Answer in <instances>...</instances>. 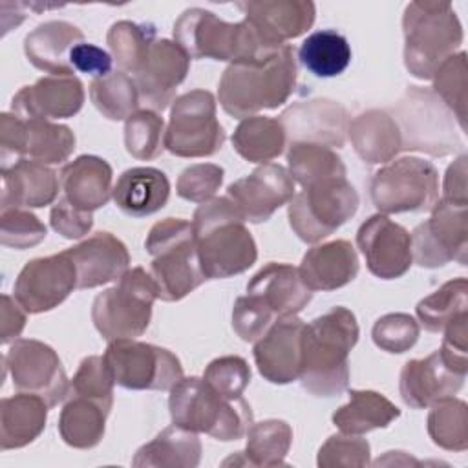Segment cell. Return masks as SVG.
I'll return each instance as SVG.
<instances>
[{"label":"cell","instance_id":"6da1fadb","mask_svg":"<svg viewBox=\"0 0 468 468\" xmlns=\"http://www.w3.org/2000/svg\"><path fill=\"white\" fill-rule=\"evenodd\" d=\"M358 324L347 307H333L303 325L300 384L314 397L347 389L349 353L358 342Z\"/></svg>","mask_w":468,"mask_h":468},{"label":"cell","instance_id":"7a4b0ae2","mask_svg":"<svg viewBox=\"0 0 468 468\" xmlns=\"http://www.w3.org/2000/svg\"><path fill=\"white\" fill-rule=\"evenodd\" d=\"M296 77L294 49L285 44L263 60L229 64L218 84V99L225 113L247 119L287 102L294 93Z\"/></svg>","mask_w":468,"mask_h":468},{"label":"cell","instance_id":"3957f363","mask_svg":"<svg viewBox=\"0 0 468 468\" xmlns=\"http://www.w3.org/2000/svg\"><path fill=\"white\" fill-rule=\"evenodd\" d=\"M192 227L207 280L230 278L256 263V241L229 196L201 203L194 212Z\"/></svg>","mask_w":468,"mask_h":468},{"label":"cell","instance_id":"277c9868","mask_svg":"<svg viewBox=\"0 0 468 468\" xmlns=\"http://www.w3.org/2000/svg\"><path fill=\"white\" fill-rule=\"evenodd\" d=\"M174 42L190 58H212L230 64L263 60L282 48L267 42L247 18L236 24L225 22L203 7H190L179 15L174 24Z\"/></svg>","mask_w":468,"mask_h":468},{"label":"cell","instance_id":"5b68a950","mask_svg":"<svg viewBox=\"0 0 468 468\" xmlns=\"http://www.w3.org/2000/svg\"><path fill=\"white\" fill-rule=\"evenodd\" d=\"M404 66L422 80L457 53L463 44V26L450 2H410L402 15Z\"/></svg>","mask_w":468,"mask_h":468},{"label":"cell","instance_id":"8992f818","mask_svg":"<svg viewBox=\"0 0 468 468\" xmlns=\"http://www.w3.org/2000/svg\"><path fill=\"white\" fill-rule=\"evenodd\" d=\"M144 249L152 256L150 276L159 300H183L207 280L196 247L192 221L181 218L157 221L144 239Z\"/></svg>","mask_w":468,"mask_h":468},{"label":"cell","instance_id":"52a82bcc","mask_svg":"<svg viewBox=\"0 0 468 468\" xmlns=\"http://www.w3.org/2000/svg\"><path fill=\"white\" fill-rule=\"evenodd\" d=\"M168 410L172 424L225 442L245 437L252 424V410L243 397L229 400L199 377H183L170 389Z\"/></svg>","mask_w":468,"mask_h":468},{"label":"cell","instance_id":"ba28073f","mask_svg":"<svg viewBox=\"0 0 468 468\" xmlns=\"http://www.w3.org/2000/svg\"><path fill=\"white\" fill-rule=\"evenodd\" d=\"M391 112L400 130L402 150L444 157L463 148L453 113L431 88L408 86Z\"/></svg>","mask_w":468,"mask_h":468},{"label":"cell","instance_id":"9c48e42d","mask_svg":"<svg viewBox=\"0 0 468 468\" xmlns=\"http://www.w3.org/2000/svg\"><path fill=\"white\" fill-rule=\"evenodd\" d=\"M155 300L157 289L150 272L143 267L128 269L115 287L95 296L91 303L93 325L108 342L141 336L150 325Z\"/></svg>","mask_w":468,"mask_h":468},{"label":"cell","instance_id":"30bf717a","mask_svg":"<svg viewBox=\"0 0 468 468\" xmlns=\"http://www.w3.org/2000/svg\"><path fill=\"white\" fill-rule=\"evenodd\" d=\"M287 205L292 232L303 243L314 245L356 214L360 197L346 177H333L303 186Z\"/></svg>","mask_w":468,"mask_h":468},{"label":"cell","instance_id":"8fae6325","mask_svg":"<svg viewBox=\"0 0 468 468\" xmlns=\"http://www.w3.org/2000/svg\"><path fill=\"white\" fill-rule=\"evenodd\" d=\"M369 197L386 216L428 212L439 201V172L431 161L420 157L389 161L371 176Z\"/></svg>","mask_w":468,"mask_h":468},{"label":"cell","instance_id":"7c38bea8","mask_svg":"<svg viewBox=\"0 0 468 468\" xmlns=\"http://www.w3.org/2000/svg\"><path fill=\"white\" fill-rule=\"evenodd\" d=\"M223 143L225 130L216 117V97L210 91L192 90L172 102L165 150L177 157H210Z\"/></svg>","mask_w":468,"mask_h":468},{"label":"cell","instance_id":"4fadbf2b","mask_svg":"<svg viewBox=\"0 0 468 468\" xmlns=\"http://www.w3.org/2000/svg\"><path fill=\"white\" fill-rule=\"evenodd\" d=\"M102 358L113 382L126 389L170 391L183 378V366L172 351L135 338L108 342Z\"/></svg>","mask_w":468,"mask_h":468},{"label":"cell","instance_id":"5bb4252c","mask_svg":"<svg viewBox=\"0 0 468 468\" xmlns=\"http://www.w3.org/2000/svg\"><path fill=\"white\" fill-rule=\"evenodd\" d=\"M75 150V133L66 124L48 119H22L4 112L0 115V157L2 166L9 161L31 159L42 165H58Z\"/></svg>","mask_w":468,"mask_h":468},{"label":"cell","instance_id":"9a60e30c","mask_svg":"<svg viewBox=\"0 0 468 468\" xmlns=\"http://www.w3.org/2000/svg\"><path fill=\"white\" fill-rule=\"evenodd\" d=\"M2 362L4 375L9 371L16 391L38 395L49 408L66 400L69 380L51 346L35 338H16Z\"/></svg>","mask_w":468,"mask_h":468},{"label":"cell","instance_id":"2e32d148","mask_svg":"<svg viewBox=\"0 0 468 468\" xmlns=\"http://www.w3.org/2000/svg\"><path fill=\"white\" fill-rule=\"evenodd\" d=\"M410 236L413 261L419 267L437 269L450 261L466 265L468 207L439 199L430 219L417 225Z\"/></svg>","mask_w":468,"mask_h":468},{"label":"cell","instance_id":"e0dca14e","mask_svg":"<svg viewBox=\"0 0 468 468\" xmlns=\"http://www.w3.org/2000/svg\"><path fill=\"white\" fill-rule=\"evenodd\" d=\"M73 289L77 271L64 250L29 260L15 280L13 296L29 314H38L58 307Z\"/></svg>","mask_w":468,"mask_h":468},{"label":"cell","instance_id":"ac0fdd59","mask_svg":"<svg viewBox=\"0 0 468 468\" xmlns=\"http://www.w3.org/2000/svg\"><path fill=\"white\" fill-rule=\"evenodd\" d=\"M356 245L369 272L380 280L400 278L413 263L410 232L380 212L358 227Z\"/></svg>","mask_w":468,"mask_h":468},{"label":"cell","instance_id":"d6986e66","mask_svg":"<svg viewBox=\"0 0 468 468\" xmlns=\"http://www.w3.org/2000/svg\"><path fill=\"white\" fill-rule=\"evenodd\" d=\"M294 194V181L289 170L276 163L260 165L227 188V196L249 223L267 221Z\"/></svg>","mask_w":468,"mask_h":468},{"label":"cell","instance_id":"ffe728a7","mask_svg":"<svg viewBox=\"0 0 468 468\" xmlns=\"http://www.w3.org/2000/svg\"><path fill=\"white\" fill-rule=\"evenodd\" d=\"M287 143H314L329 148H342L347 137V110L331 99L300 101L282 112Z\"/></svg>","mask_w":468,"mask_h":468},{"label":"cell","instance_id":"44dd1931","mask_svg":"<svg viewBox=\"0 0 468 468\" xmlns=\"http://www.w3.org/2000/svg\"><path fill=\"white\" fill-rule=\"evenodd\" d=\"M190 57L185 49L168 38H157L143 64L133 75L141 102L148 110L163 112L176 101L177 86L186 79Z\"/></svg>","mask_w":468,"mask_h":468},{"label":"cell","instance_id":"7402d4cb","mask_svg":"<svg viewBox=\"0 0 468 468\" xmlns=\"http://www.w3.org/2000/svg\"><path fill=\"white\" fill-rule=\"evenodd\" d=\"M303 320L296 314L280 316L254 344V362L260 375L271 384L298 380L302 367Z\"/></svg>","mask_w":468,"mask_h":468},{"label":"cell","instance_id":"603a6c76","mask_svg":"<svg viewBox=\"0 0 468 468\" xmlns=\"http://www.w3.org/2000/svg\"><path fill=\"white\" fill-rule=\"evenodd\" d=\"M466 373L448 362L441 349L426 358L408 360L400 371L399 389L406 406L424 410L431 404L453 397L464 384Z\"/></svg>","mask_w":468,"mask_h":468},{"label":"cell","instance_id":"cb8c5ba5","mask_svg":"<svg viewBox=\"0 0 468 468\" xmlns=\"http://www.w3.org/2000/svg\"><path fill=\"white\" fill-rule=\"evenodd\" d=\"M84 86L75 75H48L24 86L11 101V112L22 119H68L80 112Z\"/></svg>","mask_w":468,"mask_h":468},{"label":"cell","instance_id":"d4e9b609","mask_svg":"<svg viewBox=\"0 0 468 468\" xmlns=\"http://www.w3.org/2000/svg\"><path fill=\"white\" fill-rule=\"evenodd\" d=\"M77 271V289H93L117 282L130 265L126 245L112 232H95L66 249Z\"/></svg>","mask_w":468,"mask_h":468},{"label":"cell","instance_id":"484cf974","mask_svg":"<svg viewBox=\"0 0 468 468\" xmlns=\"http://www.w3.org/2000/svg\"><path fill=\"white\" fill-rule=\"evenodd\" d=\"M0 210L40 208L51 205L60 188V176L48 165L18 159L2 166Z\"/></svg>","mask_w":468,"mask_h":468},{"label":"cell","instance_id":"4316f807","mask_svg":"<svg viewBox=\"0 0 468 468\" xmlns=\"http://www.w3.org/2000/svg\"><path fill=\"white\" fill-rule=\"evenodd\" d=\"M238 7L260 35L278 48L311 29L316 16V7L309 0L239 2Z\"/></svg>","mask_w":468,"mask_h":468},{"label":"cell","instance_id":"83f0119b","mask_svg":"<svg viewBox=\"0 0 468 468\" xmlns=\"http://www.w3.org/2000/svg\"><path fill=\"white\" fill-rule=\"evenodd\" d=\"M247 294L258 298L276 318L298 314L313 298V291L303 283L298 267L276 261L267 263L250 278Z\"/></svg>","mask_w":468,"mask_h":468},{"label":"cell","instance_id":"f1b7e54d","mask_svg":"<svg viewBox=\"0 0 468 468\" xmlns=\"http://www.w3.org/2000/svg\"><path fill=\"white\" fill-rule=\"evenodd\" d=\"M358 256L351 241L333 239L309 249L298 267L311 291H335L351 283L358 274Z\"/></svg>","mask_w":468,"mask_h":468},{"label":"cell","instance_id":"f546056e","mask_svg":"<svg viewBox=\"0 0 468 468\" xmlns=\"http://www.w3.org/2000/svg\"><path fill=\"white\" fill-rule=\"evenodd\" d=\"M112 166L97 155H79L60 170V188L64 197L84 212H93L112 199Z\"/></svg>","mask_w":468,"mask_h":468},{"label":"cell","instance_id":"4dcf8cb0","mask_svg":"<svg viewBox=\"0 0 468 468\" xmlns=\"http://www.w3.org/2000/svg\"><path fill=\"white\" fill-rule=\"evenodd\" d=\"M80 42H84V33L77 26L66 20H48L26 35L24 53L40 71L73 75L69 53Z\"/></svg>","mask_w":468,"mask_h":468},{"label":"cell","instance_id":"1f68e13d","mask_svg":"<svg viewBox=\"0 0 468 468\" xmlns=\"http://www.w3.org/2000/svg\"><path fill=\"white\" fill-rule=\"evenodd\" d=\"M347 135L356 155L367 165H386L402 150L397 121L388 110H366L349 121Z\"/></svg>","mask_w":468,"mask_h":468},{"label":"cell","instance_id":"d6a6232c","mask_svg":"<svg viewBox=\"0 0 468 468\" xmlns=\"http://www.w3.org/2000/svg\"><path fill=\"white\" fill-rule=\"evenodd\" d=\"M170 197V181L159 168L133 166L124 170L113 185L112 199L132 218H144L161 210Z\"/></svg>","mask_w":468,"mask_h":468},{"label":"cell","instance_id":"836d02e7","mask_svg":"<svg viewBox=\"0 0 468 468\" xmlns=\"http://www.w3.org/2000/svg\"><path fill=\"white\" fill-rule=\"evenodd\" d=\"M49 406L33 393L18 391L0 402V448L18 450L31 444L46 428Z\"/></svg>","mask_w":468,"mask_h":468},{"label":"cell","instance_id":"e575fe53","mask_svg":"<svg viewBox=\"0 0 468 468\" xmlns=\"http://www.w3.org/2000/svg\"><path fill=\"white\" fill-rule=\"evenodd\" d=\"M201 461V441L196 431L172 424L143 444L132 464L137 468H194Z\"/></svg>","mask_w":468,"mask_h":468},{"label":"cell","instance_id":"d590c367","mask_svg":"<svg viewBox=\"0 0 468 468\" xmlns=\"http://www.w3.org/2000/svg\"><path fill=\"white\" fill-rule=\"evenodd\" d=\"M247 444L243 452L223 461V466H256L274 468L285 466V457L292 444V428L282 419H265L252 422L247 430Z\"/></svg>","mask_w":468,"mask_h":468},{"label":"cell","instance_id":"8d00e7d4","mask_svg":"<svg viewBox=\"0 0 468 468\" xmlns=\"http://www.w3.org/2000/svg\"><path fill=\"white\" fill-rule=\"evenodd\" d=\"M400 417V410L373 389H349L347 404L340 406L331 420L342 431L349 435H364L367 431L388 428Z\"/></svg>","mask_w":468,"mask_h":468},{"label":"cell","instance_id":"74e56055","mask_svg":"<svg viewBox=\"0 0 468 468\" xmlns=\"http://www.w3.org/2000/svg\"><path fill=\"white\" fill-rule=\"evenodd\" d=\"M108 415L110 410L101 402L69 393L58 417V433L71 448H95L102 441Z\"/></svg>","mask_w":468,"mask_h":468},{"label":"cell","instance_id":"f35d334b","mask_svg":"<svg viewBox=\"0 0 468 468\" xmlns=\"http://www.w3.org/2000/svg\"><path fill=\"white\" fill-rule=\"evenodd\" d=\"M234 150L249 163H269L283 154L287 135L278 119L252 115L241 119L232 133Z\"/></svg>","mask_w":468,"mask_h":468},{"label":"cell","instance_id":"ab89813d","mask_svg":"<svg viewBox=\"0 0 468 468\" xmlns=\"http://www.w3.org/2000/svg\"><path fill=\"white\" fill-rule=\"evenodd\" d=\"M347 38L335 29L311 33L298 49V60L314 77L329 79L344 73L351 62Z\"/></svg>","mask_w":468,"mask_h":468},{"label":"cell","instance_id":"60d3db41","mask_svg":"<svg viewBox=\"0 0 468 468\" xmlns=\"http://www.w3.org/2000/svg\"><path fill=\"white\" fill-rule=\"evenodd\" d=\"M287 166L292 181L302 188L325 179L346 177L347 174L342 157L333 148L314 143H291Z\"/></svg>","mask_w":468,"mask_h":468},{"label":"cell","instance_id":"b9f144b4","mask_svg":"<svg viewBox=\"0 0 468 468\" xmlns=\"http://www.w3.org/2000/svg\"><path fill=\"white\" fill-rule=\"evenodd\" d=\"M155 26L150 22L119 20L112 24L106 35L112 57L124 73L137 75L143 68L152 44L155 42Z\"/></svg>","mask_w":468,"mask_h":468},{"label":"cell","instance_id":"7bdbcfd3","mask_svg":"<svg viewBox=\"0 0 468 468\" xmlns=\"http://www.w3.org/2000/svg\"><path fill=\"white\" fill-rule=\"evenodd\" d=\"M90 99L93 106L110 121H126L141 104L139 90L124 71H112L106 77L93 79L90 84Z\"/></svg>","mask_w":468,"mask_h":468},{"label":"cell","instance_id":"ee69618b","mask_svg":"<svg viewBox=\"0 0 468 468\" xmlns=\"http://www.w3.org/2000/svg\"><path fill=\"white\" fill-rule=\"evenodd\" d=\"M420 325L430 333H442V329L459 314L468 313V282L466 278H453L442 283L437 291L422 298L415 307Z\"/></svg>","mask_w":468,"mask_h":468},{"label":"cell","instance_id":"f6af8a7d","mask_svg":"<svg viewBox=\"0 0 468 468\" xmlns=\"http://www.w3.org/2000/svg\"><path fill=\"white\" fill-rule=\"evenodd\" d=\"M428 435L442 450L464 452L468 448V406L464 400L448 397L430 406Z\"/></svg>","mask_w":468,"mask_h":468},{"label":"cell","instance_id":"bcb514c9","mask_svg":"<svg viewBox=\"0 0 468 468\" xmlns=\"http://www.w3.org/2000/svg\"><path fill=\"white\" fill-rule=\"evenodd\" d=\"M433 93L453 113L461 132H466V106H468V68L466 53L457 51L446 58L431 77Z\"/></svg>","mask_w":468,"mask_h":468},{"label":"cell","instance_id":"7dc6e473","mask_svg":"<svg viewBox=\"0 0 468 468\" xmlns=\"http://www.w3.org/2000/svg\"><path fill=\"white\" fill-rule=\"evenodd\" d=\"M165 121L154 110H137L124 122V146L126 152L139 159L150 161L165 150Z\"/></svg>","mask_w":468,"mask_h":468},{"label":"cell","instance_id":"c3c4849f","mask_svg":"<svg viewBox=\"0 0 468 468\" xmlns=\"http://www.w3.org/2000/svg\"><path fill=\"white\" fill-rule=\"evenodd\" d=\"M113 377L102 356L90 355L80 364L69 380L68 395H82L101 402L112 411L113 406Z\"/></svg>","mask_w":468,"mask_h":468},{"label":"cell","instance_id":"681fc988","mask_svg":"<svg viewBox=\"0 0 468 468\" xmlns=\"http://www.w3.org/2000/svg\"><path fill=\"white\" fill-rule=\"evenodd\" d=\"M371 446L360 435H331L318 450L316 464L320 468H362L371 463Z\"/></svg>","mask_w":468,"mask_h":468},{"label":"cell","instance_id":"f907efd6","mask_svg":"<svg viewBox=\"0 0 468 468\" xmlns=\"http://www.w3.org/2000/svg\"><path fill=\"white\" fill-rule=\"evenodd\" d=\"M48 236L46 225L26 208H7L0 212V243L16 250L38 245Z\"/></svg>","mask_w":468,"mask_h":468},{"label":"cell","instance_id":"816d5d0a","mask_svg":"<svg viewBox=\"0 0 468 468\" xmlns=\"http://www.w3.org/2000/svg\"><path fill=\"white\" fill-rule=\"evenodd\" d=\"M419 322L406 313H388L380 316L371 329V338L377 347L386 353H406L419 338Z\"/></svg>","mask_w":468,"mask_h":468},{"label":"cell","instance_id":"f5cc1de1","mask_svg":"<svg viewBox=\"0 0 468 468\" xmlns=\"http://www.w3.org/2000/svg\"><path fill=\"white\" fill-rule=\"evenodd\" d=\"M203 378L221 397L234 400L239 399L247 386L250 384V367L245 358L227 355L214 358L207 366Z\"/></svg>","mask_w":468,"mask_h":468},{"label":"cell","instance_id":"db71d44e","mask_svg":"<svg viewBox=\"0 0 468 468\" xmlns=\"http://www.w3.org/2000/svg\"><path fill=\"white\" fill-rule=\"evenodd\" d=\"M225 170L214 163H197L186 166L177 181L176 192L179 197L192 203H205L216 196L223 183Z\"/></svg>","mask_w":468,"mask_h":468},{"label":"cell","instance_id":"11a10c76","mask_svg":"<svg viewBox=\"0 0 468 468\" xmlns=\"http://www.w3.org/2000/svg\"><path fill=\"white\" fill-rule=\"evenodd\" d=\"M276 316L258 298L245 294L234 302L232 329L243 342H256L274 324Z\"/></svg>","mask_w":468,"mask_h":468},{"label":"cell","instance_id":"9f6ffc18","mask_svg":"<svg viewBox=\"0 0 468 468\" xmlns=\"http://www.w3.org/2000/svg\"><path fill=\"white\" fill-rule=\"evenodd\" d=\"M49 225L66 239H80L93 227V212H84L60 197L49 210Z\"/></svg>","mask_w":468,"mask_h":468},{"label":"cell","instance_id":"6f0895ef","mask_svg":"<svg viewBox=\"0 0 468 468\" xmlns=\"http://www.w3.org/2000/svg\"><path fill=\"white\" fill-rule=\"evenodd\" d=\"M69 62H71L73 69L88 73L93 79H99V77H106L108 73H112L113 57L106 49L84 40L71 49Z\"/></svg>","mask_w":468,"mask_h":468},{"label":"cell","instance_id":"680465c9","mask_svg":"<svg viewBox=\"0 0 468 468\" xmlns=\"http://www.w3.org/2000/svg\"><path fill=\"white\" fill-rule=\"evenodd\" d=\"M442 201L452 205L468 207V190H466V155H459L446 170L442 183Z\"/></svg>","mask_w":468,"mask_h":468},{"label":"cell","instance_id":"91938a15","mask_svg":"<svg viewBox=\"0 0 468 468\" xmlns=\"http://www.w3.org/2000/svg\"><path fill=\"white\" fill-rule=\"evenodd\" d=\"M27 311L15 300V296L2 294V309H0V342L9 344L15 342L26 327Z\"/></svg>","mask_w":468,"mask_h":468}]
</instances>
